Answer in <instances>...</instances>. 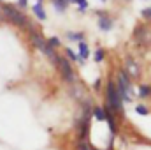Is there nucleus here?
I'll return each instance as SVG.
<instances>
[{"instance_id":"nucleus-1","label":"nucleus","mask_w":151,"mask_h":150,"mask_svg":"<svg viewBox=\"0 0 151 150\" xmlns=\"http://www.w3.org/2000/svg\"><path fill=\"white\" fill-rule=\"evenodd\" d=\"M0 11H2V14H4V18H5V21H9V23H14V25L21 27V28H27V27L30 25L28 16H27L21 9H18L16 5H12V4L2 2V4H0Z\"/></svg>"},{"instance_id":"nucleus-2","label":"nucleus","mask_w":151,"mask_h":150,"mask_svg":"<svg viewBox=\"0 0 151 150\" xmlns=\"http://www.w3.org/2000/svg\"><path fill=\"white\" fill-rule=\"evenodd\" d=\"M107 101H106V106L111 110L113 113H119L123 115V101H121V95L116 88V83L113 79H107Z\"/></svg>"},{"instance_id":"nucleus-3","label":"nucleus","mask_w":151,"mask_h":150,"mask_svg":"<svg viewBox=\"0 0 151 150\" xmlns=\"http://www.w3.org/2000/svg\"><path fill=\"white\" fill-rule=\"evenodd\" d=\"M56 67H58V73L60 76L65 79V81H69V83H74L76 81V74H74V69H72V66H70V62L67 60V58H58V62H56Z\"/></svg>"},{"instance_id":"nucleus-4","label":"nucleus","mask_w":151,"mask_h":150,"mask_svg":"<svg viewBox=\"0 0 151 150\" xmlns=\"http://www.w3.org/2000/svg\"><path fill=\"white\" fill-rule=\"evenodd\" d=\"M134 39H135V42L137 44H141V46H148L151 44V32L146 28V27H137L135 28V32H134Z\"/></svg>"},{"instance_id":"nucleus-5","label":"nucleus","mask_w":151,"mask_h":150,"mask_svg":"<svg viewBox=\"0 0 151 150\" xmlns=\"http://www.w3.org/2000/svg\"><path fill=\"white\" fill-rule=\"evenodd\" d=\"M97 25H99V28H100V30L109 32V30L113 28V20H111V18H107V16H100V18H99V21H97Z\"/></svg>"},{"instance_id":"nucleus-6","label":"nucleus","mask_w":151,"mask_h":150,"mask_svg":"<svg viewBox=\"0 0 151 150\" xmlns=\"http://www.w3.org/2000/svg\"><path fill=\"white\" fill-rule=\"evenodd\" d=\"M127 69H128V71H127V74L130 76L132 79L139 76V67H137V64H135V62H134V60H132L130 57L127 58Z\"/></svg>"},{"instance_id":"nucleus-7","label":"nucleus","mask_w":151,"mask_h":150,"mask_svg":"<svg viewBox=\"0 0 151 150\" xmlns=\"http://www.w3.org/2000/svg\"><path fill=\"white\" fill-rule=\"evenodd\" d=\"M32 11H34V16H35V18H39L40 21H46V20H47V14H46V11H44L42 4H34Z\"/></svg>"},{"instance_id":"nucleus-8","label":"nucleus","mask_w":151,"mask_h":150,"mask_svg":"<svg viewBox=\"0 0 151 150\" xmlns=\"http://www.w3.org/2000/svg\"><path fill=\"white\" fill-rule=\"evenodd\" d=\"M77 55L81 57V60H83V62L90 57V48H88V44H86L84 41H81V42H79V53H77Z\"/></svg>"},{"instance_id":"nucleus-9","label":"nucleus","mask_w":151,"mask_h":150,"mask_svg":"<svg viewBox=\"0 0 151 150\" xmlns=\"http://www.w3.org/2000/svg\"><path fill=\"white\" fill-rule=\"evenodd\" d=\"M63 51H65V55L69 57V60H72V62H77L79 66H83V60H81V57H79V55H77L76 51H72L70 48H65Z\"/></svg>"},{"instance_id":"nucleus-10","label":"nucleus","mask_w":151,"mask_h":150,"mask_svg":"<svg viewBox=\"0 0 151 150\" xmlns=\"http://www.w3.org/2000/svg\"><path fill=\"white\" fill-rule=\"evenodd\" d=\"M91 115H93L99 122H104V120H106V115H104L102 106H95V108H93V111H91Z\"/></svg>"},{"instance_id":"nucleus-11","label":"nucleus","mask_w":151,"mask_h":150,"mask_svg":"<svg viewBox=\"0 0 151 150\" xmlns=\"http://www.w3.org/2000/svg\"><path fill=\"white\" fill-rule=\"evenodd\" d=\"M53 5H55V9H56L58 12H65L69 4H67L65 0H53Z\"/></svg>"},{"instance_id":"nucleus-12","label":"nucleus","mask_w":151,"mask_h":150,"mask_svg":"<svg viewBox=\"0 0 151 150\" xmlns=\"http://www.w3.org/2000/svg\"><path fill=\"white\" fill-rule=\"evenodd\" d=\"M139 97H151V85H141L139 88Z\"/></svg>"},{"instance_id":"nucleus-13","label":"nucleus","mask_w":151,"mask_h":150,"mask_svg":"<svg viewBox=\"0 0 151 150\" xmlns=\"http://www.w3.org/2000/svg\"><path fill=\"white\" fill-rule=\"evenodd\" d=\"M83 32H67V39L69 41H77V42H81L83 41Z\"/></svg>"},{"instance_id":"nucleus-14","label":"nucleus","mask_w":151,"mask_h":150,"mask_svg":"<svg viewBox=\"0 0 151 150\" xmlns=\"http://www.w3.org/2000/svg\"><path fill=\"white\" fill-rule=\"evenodd\" d=\"M104 57H106V51H104L102 48H97V50H95V55H93L95 62H102V60H104Z\"/></svg>"},{"instance_id":"nucleus-15","label":"nucleus","mask_w":151,"mask_h":150,"mask_svg":"<svg viewBox=\"0 0 151 150\" xmlns=\"http://www.w3.org/2000/svg\"><path fill=\"white\" fill-rule=\"evenodd\" d=\"M135 113H139V115L146 117V115H150V108H146L144 104H137V106H135Z\"/></svg>"},{"instance_id":"nucleus-16","label":"nucleus","mask_w":151,"mask_h":150,"mask_svg":"<svg viewBox=\"0 0 151 150\" xmlns=\"http://www.w3.org/2000/svg\"><path fill=\"white\" fill-rule=\"evenodd\" d=\"M47 44H49V46H51V48L55 50V48H60V46H62V41H60L58 37H55V36H53V37H49Z\"/></svg>"},{"instance_id":"nucleus-17","label":"nucleus","mask_w":151,"mask_h":150,"mask_svg":"<svg viewBox=\"0 0 151 150\" xmlns=\"http://www.w3.org/2000/svg\"><path fill=\"white\" fill-rule=\"evenodd\" d=\"M76 150H95V149H91L86 141H79V143H77V147H76Z\"/></svg>"},{"instance_id":"nucleus-18","label":"nucleus","mask_w":151,"mask_h":150,"mask_svg":"<svg viewBox=\"0 0 151 150\" xmlns=\"http://www.w3.org/2000/svg\"><path fill=\"white\" fill-rule=\"evenodd\" d=\"M141 16H142L144 20H151V7H146V9H142V11H141Z\"/></svg>"},{"instance_id":"nucleus-19","label":"nucleus","mask_w":151,"mask_h":150,"mask_svg":"<svg viewBox=\"0 0 151 150\" xmlns=\"http://www.w3.org/2000/svg\"><path fill=\"white\" fill-rule=\"evenodd\" d=\"M16 7H18V9H25V7H28V0H18Z\"/></svg>"},{"instance_id":"nucleus-20","label":"nucleus","mask_w":151,"mask_h":150,"mask_svg":"<svg viewBox=\"0 0 151 150\" xmlns=\"http://www.w3.org/2000/svg\"><path fill=\"white\" fill-rule=\"evenodd\" d=\"M100 83H102V78H99V79L95 81V85H93V87H95V88L99 90V88H100Z\"/></svg>"},{"instance_id":"nucleus-21","label":"nucleus","mask_w":151,"mask_h":150,"mask_svg":"<svg viewBox=\"0 0 151 150\" xmlns=\"http://www.w3.org/2000/svg\"><path fill=\"white\" fill-rule=\"evenodd\" d=\"M0 21H5V18H4V14H2V11H0Z\"/></svg>"},{"instance_id":"nucleus-22","label":"nucleus","mask_w":151,"mask_h":150,"mask_svg":"<svg viewBox=\"0 0 151 150\" xmlns=\"http://www.w3.org/2000/svg\"><path fill=\"white\" fill-rule=\"evenodd\" d=\"M40 2H42V0H37V4H40Z\"/></svg>"},{"instance_id":"nucleus-23","label":"nucleus","mask_w":151,"mask_h":150,"mask_svg":"<svg viewBox=\"0 0 151 150\" xmlns=\"http://www.w3.org/2000/svg\"><path fill=\"white\" fill-rule=\"evenodd\" d=\"M102 2H106V0H102Z\"/></svg>"},{"instance_id":"nucleus-24","label":"nucleus","mask_w":151,"mask_h":150,"mask_svg":"<svg viewBox=\"0 0 151 150\" xmlns=\"http://www.w3.org/2000/svg\"><path fill=\"white\" fill-rule=\"evenodd\" d=\"M0 4H2V0H0Z\"/></svg>"}]
</instances>
